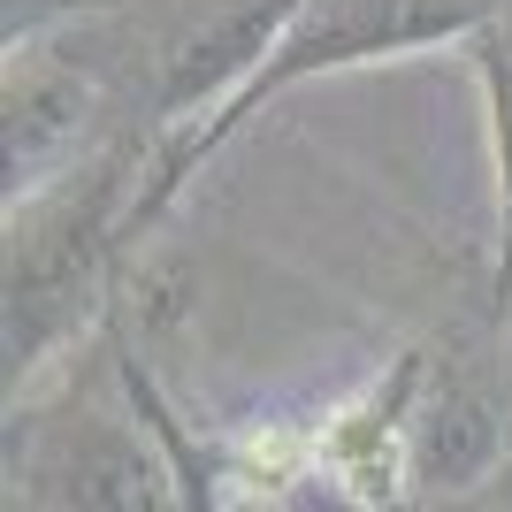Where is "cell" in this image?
<instances>
[{
  "instance_id": "cell-1",
  "label": "cell",
  "mask_w": 512,
  "mask_h": 512,
  "mask_svg": "<svg viewBox=\"0 0 512 512\" xmlns=\"http://www.w3.org/2000/svg\"><path fill=\"white\" fill-rule=\"evenodd\" d=\"M505 0H299L291 8V23L276 31V46L260 54V69L245 77V85L230 92V100L214 107V123L192 130L184 146L161 161V176H153V199L138 214H153L161 199L192 176L199 153H214L222 138H230L237 123H253L260 100H276L283 85H299V77H314V69H344V62H367V54H398V46H428V39H459V31H474V23H490Z\"/></svg>"
},
{
  "instance_id": "cell-4",
  "label": "cell",
  "mask_w": 512,
  "mask_h": 512,
  "mask_svg": "<svg viewBox=\"0 0 512 512\" xmlns=\"http://www.w3.org/2000/svg\"><path fill=\"white\" fill-rule=\"evenodd\" d=\"M482 100H490V146H497V199H505V253H497V306H512V16L497 8L490 23L467 31Z\"/></svg>"
},
{
  "instance_id": "cell-2",
  "label": "cell",
  "mask_w": 512,
  "mask_h": 512,
  "mask_svg": "<svg viewBox=\"0 0 512 512\" xmlns=\"http://www.w3.org/2000/svg\"><path fill=\"white\" fill-rule=\"evenodd\" d=\"M107 199H115V169H85V192L46 207L8 245V367H31L46 337H62L85 314L92 268L107 245Z\"/></svg>"
},
{
  "instance_id": "cell-3",
  "label": "cell",
  "mask_w": 512,
  "mask_h": 512,
  "mask_svg": "<svg viewBox=\"0 0 512 512\" xmlns=\"http://www.w3.org/2000/svg\"><path fill=\"white\" fill-rule=\"evenodd\" d=\"M85 107L92 92L77 85V77H8V184H46V169L69 153V138L85 130Z\"/></svg>"
}]
</instances>
